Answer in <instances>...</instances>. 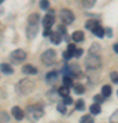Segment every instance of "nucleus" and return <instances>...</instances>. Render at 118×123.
Masks as SVG:
<instances>
[{"mask_svg":"<svg viewBox=\"0 0 118 123\" xmlns=\"http://www.w3.org/2000/svg\"><path fill=\"white\" fill-rule=\"evenodd\" d=\"M39 34V26L37 25H33V23H29L26 27V36L29 40H33L36 36Z\"/></svg>","mask_w":118,"mask_h":123,"instance_id":"8","label":"nucleus"},{"mask_svg":"<svg viewBox=\"0 0 118 123\" xmlns=\"http://www.w3.org/2000/svg\"><path fill=\"white\" fill-rule=\"evenodd\" d=\"M97 25H99V22H97L96 19H89V21H87V22H85V27H87L88 30H91V31L93 30Z\"/></svg>","mask_w":118,"mask_h":123,"instance_id":"17","label":"nucleus"},{"mask_svg":"<svg viewBox=\"0 0 118 123\" xmlns=\"http://www.w3.org/2000/svg\"><path fill=\"white\" fill-rule=\"evenodd\" d=\"M58 111H59L61 114H65L66 112V104L65 103H59V104H58Z\"/></svg>","mask_w":118,"mask_h":123,"instance_id":"32","label":"nucleus"},{"mask_svg":"<svg viewBox=\"0 0 118 123\" xmlns=\"http://www.w3.org/2000/svg\"><path fill=\"white\" fill-rule=\"evenodd\" d=\"M41 62L45 66H51L56 62V51L55 49H47L45 52L41 55Z\"/></svg>","mask_w":118,"mask_h":123,"instance_id":"3","label":"nucleus"},{"mask_svg":"<svg viewBox=\"0 0 118 123\" xmlns=\"http://www.w3.org/2000/svg\"><path fill=\"white\" fill-rule=\"evenodd\" d=\"M100 52V45L97 44V43H93L91 45V48H89V53H93V55H99Z\"/></svg>","mask_w":118,"mask_h":123,"instance_id":"21","label":"nucleus"},{"mask_svg":"<svg viewBox=\"0 0 118 123\" xmlns=\"http://www.w3.org/2000/svg\"><path fill=\"white\" fill-rule=\"evenodd\" d=\"M62 37H63V34H61L59 31H52L51 36H49V40H51V43H52V44L58 45V44H61Z\"/></svg>","mask_w":118,"mask_h":123,"instance_id":"11","label":"nucleus"},{"mask_svg":"<svg viewBox=\"0 0 118 123\" xmlns=\"http://www.w3.org/2000/svg\"><path fill=\"white\" fill-rule=\"evenodd\" d=\"M51 33H52V31H51V29H44L43 36H44V37H49V36H51Z\"/></svg>","mask_w":118,"mask_h":123,"instance_id":"37","label":"nucleus"},{"mask_svg":"<svg viewBox=\"0 0 118 123\" xmlns=\"http://www.w3.org/2000/svg\"><path fill=\"white\" fill-rule=\"evenodd\" d=\"M29 111H30V114H32V119H35V120L40 119L41 116H43V114H44L43 108H41V107H39V105L30 107V108H29Z\"/></svg>","mask_w":118,"mask_h":123,"instance_id":"9","label":"nucleus"},{"mask_svg":"<svg viewBox=\"0 0 118 123\" xmlns=\"http://www.w3.org/2000/svg\"><path fill=\"white\" fill-rule=\"evenodd\" d=\"M104 98H106V97L103 96V94H96V96L93 97V101H95V103H97V104H102V103L104 101Z\"/></svg>","mask_w":118,"mask_h":123,"instance_id":"28","label":"nucleus"},{"mask_svg":"<svg viewBox=\"0 0 118 123\" xmlns=\"http://www.w3.org/2000/svg\"><path fill=\"white\" fill-rule=\"evenodd\" d=\"M59 18H61V21L63 25H70V23H73V21H74V14H73L71 10L62 8L61 12H59Z\"/></svg>","mask_w":118,"mask_h":123,"instance_id":"5","label":"nucleus"},{"mask_svg":"<svg viewBox=\"0 0 118 123\" xmlns=\"http://www.w3.org/2000/svg\"><path fill=\"white\" fill-rule=\"evenodd\" d=\"M102 94L104 97H109L111 94V86L110 85H103V88H102Z\"/></svg>","mask_w":118,"mask_h":123,"instance_id":"23","label":"nucleus"},{"mask_svg":"<svg viewBox=\"0 0 118 123\" xmlns=\"http://www.w3.org/2000/svg\"><path fill=\"white\" fill-rule=\"evenodd\" d=\"M0 70H1V73L6 74V75H11L14 73L13 67L10 66L8 63H1V64H0Z\"/></svg>","mask_w":118,"mask_h":123,"instance_id":"13","label":"nucleus"},{"mask_svg":"<svg viewBox=\"0 0 118 123\" xmlns=\"http://www.w3.org/2000/svg\"><path fill=\"white\" fill-rule=\"evenodd\" d=\"M96 4V0H83V6L85 8H92Z\"/></svg>","mask_w":118,"mask_h":123,"instance_id":"25","label":"nucleus"},{"mask_svg":"<svg viewBox=\"0 0 118 123\" xmlns=\"http://www.w3.org/2000/svg\"><path fill=\"white\" fill-rule=\"evenodd\" d=\"M3 1H4V0H0V4H1V3H3Z\"/></svg>","mask_w":118,"mask_h":123,"instance_id":"42","label":"nucleus"},{"mask_svg":"<svg viewBox=\"0 0 118 123\" xmlns=\"http://www.w3.org/2000/svg\"><path fill=\"white\" fill-rule=\"evenodd\" d=\"M63 85H65V86H69V88L74 85V84H73V79H71V77H70V75H69V77H67V75H65V77H63Z\"/></svg>","mask_w":118,"mask_h":123,"instance_id":"26","label":"nucleus"},{"mask_svg":"<svg viewBox=\"0 0 118 123\" xmlns=\"http://www.w3.org/2000/svg\"><path fill=\"white\" fill-rule=\"evenodd\" d=\"M73 89H74V93H77V94L85 93V86L83 84H74L73 85Z\"/></svg>","mask_w":118,"mask_h":123,"instance_id":"19","label":"nucleus"},{"mask_svg":"<svg viewBox=\"0 0 118 123\" xmlns=\"http://www.w3.org/2000/svg\"><path fill=\"white\" fill-rule=\"evenodd\" d=\"M80 123H95V119L91 115H84L81 118V120H80Z\"/></svg>","mask_w":118,"mask_h":123,"instance_id":"24","label":"nucleus"},{"mask_svg":"<svg viewBox=\"0 0 118 123\" xmlns=\"http://www.w3.org/2000/svg\"><path fill=\"white\" fill-rule=\"evenodd\" d=\"M33 89H35V82L29 78H23L17 84V90L21 94H29L33 92Z\"/></svg>","mask_w":118,"mask_h":123,"instance_id":"1","label":"nucleus"},{"mask_svg":"<svg viewBox=\"0 0 118 123\" xmlns=\"http://www.w3.org/2000/svg\"><path fill=\"white\" fill-rule=\"evenodd\" d=\"M92 31H93V34L96 36V37H100V38L103 37V36H104V29H103L100 25H97V26L95 27V29H93Z\"/></svg>","mask_w":118,"mask_h":123,"instance_id":"20","label":"nucleus"},{"mask_svg":"<svg viewBox=\"0 0 118 123\" xmlns=\"http://www.w3.org/2000/svg\"><path fill=\"white\" fill-rule=\"evenodd\" d=\"M3 12H4V8H0V15H1Z\"/></svg>","mask_w":118,"mask_h":123,"instance_id":"41","label":"nucleus"},{"mask_svg":"<svg viewBox=\"0 0 118 123\" xmlns=\"http://www.w3.org/2000/svg\"><path fill=\"white\" fill-rule=\"evenodd\" d=\"M89 111H91L92 115H99L102 112V108H100V104H97V103H95V104H92L91 107H89Z\"/></svg>","mask_w":118,"mask_h":123,"instance_id":"18","label":"nucleus"},{"mask_svg":"<svg viewBox=\"0 0 118 123\" xmlns=\"http://www.w3.org/2000/svg\"><path fill=\"white\" fill-rule=\"evenodd\" d=\"M71 38L74 40L76 43H81V41H84V31L81 30H76L73 34H71Z\"/></svg>","mask_w":118,"mask_h":123,"instance_id":"14","label":"nucleus"},{"mask_svg":"<svg viewBox=\"0 0 118 123\" xmlns=\"http://www.w3.org/2000/svg\"><path fill=\"white\" fill-rule=\"evenodd\" d=\"M113 49H114V52L118 53V43H115V44L113 45Z\"/></svg>","mask_w":118,"mask_h":123,"instance_id":"40","label":"nucleus"},{"mask_svg":"<svg viewBox=\"0 0 118 123\" xmlns=\"http://www.w3.org/2000/svg\"><path fill=\"white\" fill-rule=\"evenodd\" d=\"M76 49H77V47H76L74 44H69L67 45V51H69L71 55H73V57H74V52H76Z\"/></svg>","mask_w":118,"mask_h":123,"instance_id":"33","label":"nucleus"},{"mask_svg":"<svg viewBox=\"0 0 118 123\" xmlns=\"http://www.w3.org/2000/svg\"><path fill=\"white\" fill-rule=\"evenodd\" d=\"M11 114H13V116L17 120H22V119L25 118V114H23V110H22L21 107H13V110H11Z\"/></svg>","mask_w":118,"mask_h":123,"instance_id":"10","label":"nucleus"},{"mask_svg":"<svg viewBox=\"0 0 118 123\" xmlns=\"http://www.w3.org/2000/svg\"><path fill=\"white\" fill-rule=\"evenodd\" d=\"M100 64H102V62H100V56L99 55L89 53L88 59H85V66H87L88 70H97L100 67Z\"/></svg>","mask_w":118,"mask_h":123,"instance_id":"2","label":"nucleus"},{"mask_svg":"<svg viewBox=\"0 0 118 123\" xmlns=\"http://www.w3.org/2000/svg\"><path fill=\"white\" fill-rule=\"evenodd\" d=\"M83 53H84L83 49H81V48H77V49H76V52H74V57H80Z\"/></svg>","mask_w":118,"mask_h":123,"instance_id":"36","label":"nucleus"},{"mask_svg":"<svg viewBox=\"0 0 118 123\" xmlns=\"http://www.w3.org/2000/svg\"><path fill=\"white\" fill-rule=\"evenodd\" d=\"M22 73L26 75H36L37 74V68L35 66H32V64H25L23 68H22Z\"/></svg>","mask_w":118,"mask_h":123,"instance_id":"12","label":"nucleus"},{"mask_svg":"<svg viewBox=\"0 0 118 123\" xmlns=\"http://www.w3.org/2000/svg\"><path fill=\"white\" fill-rule=\"evenodd\" d=\"M110 123H118V110L110 116Z\"/></svg>","mask_w":118,"mask_h":123,"instance_id":"31","label":"nucleus"},{"mask_svg":"<svg viewBox=\"0 0 118 123\" xmlns=\"http://www.w3.org/2000/svg\"><path fill=\"white\" fill-rule=\"evenodd\" d=\"M76 110H77V111H84V110H85V101H84V100L76 101Z\"/></svg>","mask_w":118,"mask_h":123,"instance_id":"27","label":"nucleus"},{"mask_svg":"<svg viewBox=\"0 0 118 123\" xmlns=\"http://www.w3.org/2000/svg\"><path fill=\"white\" fill-rule=\"evenodd\" d=\"M70 38H71V36H69L67 33H65V34H63V40H65V41H70Z\"/></svg>","mask_w":118,"mask_h":123,"instance_id":"39","label":"nucleus"},{"mask_svg":"<svg viewBox=\"0 0 118 123\" xmlns=\"http://www.w3.org/2000/svg\"><path fill=\"white\" fill-rule=\"evenodd\" d=\"M110 79L113 81L114 84H118V73H117V71H113V73H110Z\"/></svg>","mask_w":118,"mask_h":123,"instance_id":"29","label":"nucleus"},{"mask_svg":"<svg viewBox=\"0 0 118 123\" xmlns=\"http://www.w3.org/2000/svg\"><path fill=\"white\" fill-rule=\"evenodd\" d=\"M104 34L107 36V37H111V36H113V30H111L110 27H107V29L104 30Z\"/></svg>","mask_w":118,"mask_h":123,"instance_id":"38","label":"nucleus"},{"mask_svg":"<svg viewBox=\"0 0 118 123\" xmlns=\"http://www.w3.org/2000/svg\"><path fill=\"white\" fill-rule=\"evenodd\" d=\"M117 94H118V93H117Z\"/></svg>","mask_w":118,"mask_h":123,"instance_id":"44","label":"nucleus"},{"mask_svg":"<svg viewBox=\"0 0 118 123\" xmlns=\"http://www.w3.org/2000/svg\"><path fill=\"white\" fill-rule=\"evenodd\" d=\"M0 44H1V36H0Z\"/></svg>","mask_w":118,"mask_h":123,"instance_id":"43","label":"nucleus"},{"mask_svg":"<svg viewBox=\"0 0 118 123\" xmlns=\"http://www.w3.org/2000/svg\"><path fill=\"white\" fill-rule=\"evenodd\" d=\"M10 59H11V62H13L14 64H21V63H23V60L26 59V52H25L23 49H15V51L11 52Z\"/></svg>","mask_w":118,"mask_h":123,"instance_id":"4","label":"nucleus"},{"mask_svg":"<svg viewBox=\"0 0 118 123\" xmlns=\"http://www.w3.org/2000/svg\"><path fill=\"white\" fill-rule=\"evenodd\" d=\"M63 103H65L66 105H71L74 101H73V98H71L70 96H66V97H65V100H63Z\"/></svg>","mask_w":118,"mask_h":123,"instance_id":"34","label":"nucleus"},{"mask_svg":"<svg viewBox=\"0 0 118 123\" xmlns=\"http://www.w3.org/2000/svg\"><path fill=\"white\" fill-rule=\"evenodd\" d=\"M39 21H40V15L37 12L30 14V15H29V18H28V22L33 23V25H37V23H39Z\"/></svg>","mask_w":118,"mask_h":123,"instance_id":"16","label":"nucleus"},{"mask_svg":"<svg viewBox=\"0 0 118 123\" xmlns=\"http://www.w3.org/2000/svg\"><path fill=\"white\" fill-rule=\"evenodd\" d=\"M49 7V1L48 0H40V8L41 10H47Z\"/></svg>","mask_w":118,"mask_h":123,"instance_id":"30","label":"nucleus"},{"mask_svg":"<svg viewBox=\"0 0 118 123\" xmlns=\"http://www.w3.org/2000/svg\"><path fill=\"white\" fill-rule=\"evenodd\" d=\"M71 57H73V55H71L69 51H65V53H63V59H65V60H70Z\"/></svg>","mask_w":118,"mask_h":123,"instance_id":"35","label":"nucleus"},{"mask_svg":"<svg viewBox=\"0 0 118 123\" xmlns=\"http://www.w3.org/2000/svg\"><path fill=\"white\" fill-rule=\"evenodd\" d=\"M56 78H58V73H56V71H49V73H47V75H45V81L49 82V84L55 82Z\"/></svg>","mask_w":118,"mask_h":123,"instance_id":"15","label":"nucleus"},{"mask_svg":"<svg viewBox=\"0 0 118 123\" xmlns=\"http://www.w3.org/2000/svg\"><path fill=\"white\" fill-rule=\"evenodd\" d=\"M58 93L61 94L62 97H66V96H69V93H70V90H69V86H65V85H62L61 88L58 89Z\"/></svg>","mask_w":118,"mask_h":123,"instance_id":"22","label":"nucleus"},{"mask_svg":"<svg viewBox=\"0 0 118 123\" xmlns=\"http://www.w3.org/2000/svg\"><path fill=\"white\" fill-rule=\"evenodd\" d=\"M80 73H81L80 66L77 63H71L67 66V68H65V74H69L70 77H77V75H80Z\"/></svg>","mask_w":118,"mask_h":123,"instance_id":"6","label":"nucleus"},{"mask_svg":"<svg viewBox=\"0 0 118 123\" xmlns=\"http://www.w3.org/2000/svg\"><path fill=\"white\" fill-rule=\"evenodd\" d=\"M54 23H55V17H54V12L51 11L49 14H47L43 19V26L44 29H51L54 26Z\"/></svg>","mask_w":118,"mask_h":123,"instance_id":"7","label":"nucleus"}]
</instances>
